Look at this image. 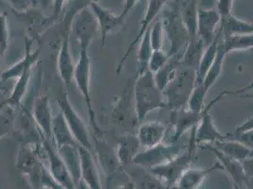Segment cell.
<instances>
[{"label": "cell", "instance_id": "cell-1", "mask_svg": "<svg viewBox=\"0 0 253 189\" xmlns=\"http://www.w3.org/2000/svg\"><path fill=\"white\" fill-rule=\"evenodd\" d=\"M133 97L139 124L144 122L148 114L154 110L167 107L163 91L155 82L154 74L149 69L135 75Z\"/></svg>", "mask_w": 253, "mask_h": 189}, {"label": "cell", "instance_id": "cell-2", "mask_svg": "<svg viewBox=\"0 0 253 189\" xmlns=\"http://www.w3.org/2000/svg\"><path fill=\"white\" fill-rule=\"evenodd\" d=\"M165 36L170 44L169 55L181 58L188 43L189 35L182 21L180 12V0H169L160 13Z\"/></svg>", "mask_w": 253, "mask_h": 189}, {"label": "cell", "instance_id": "cell-3", "mask_svg": "<svg viewBox=\"0 0 253 189\" xmlns=\"http://www.w3.org/2000/svg\"><path fill=\"white\" fill-rule=\"evenodd\" d=\"M196 77L197 71L195 69L180 63L176 76L163 90L167 107L171 111L187 106L196 86Z\"/></svg>", "mask_w": 253, "mask_h": 189}, {"label": "cell", "instance_id": "cell-4", "mask_svg": "<svg viewBox=\"0 0 253 189\" xmlns=\"http://www.w3.org/2000/svg\"><path fill=\"white\" fill-rule=\"evenodd\" d=\"M253 84L245 86L242 89L235 91H223L216 97L211 99V101L205 105L204 109L201 111V120L198 126L194 129V137L197 145H205V144H213L217 141H222L229 139L232 135L221 134L216 126L214 125L212 116L211 115V108L215 105L224 95L227 94H241L246 93V91L251 90L253 88Z\"/></svg>", "mask_w": 253, "mask_h": 189}, {"label": "cell", "instance_id": "cell-5", "mask_svg": "<svg viewBox=\"0 0 253 189\" xmlns=\"http://www.w3.org/2000/svg\"><path fill=\"white\" fill-rule=\"evenodd\" d=\"M74 82L84 97L85 103L88 109L90 118V124L93 129V134L98 135L103 133L102 129L97 125L95 119V111L92 104V96L90 92V82H91V59L88 53V49H81L78 62L76 63L74 71Z\"/></svg>", "mask_w": 253, "mask_h": 189}, {"label": "cell", "instance_id": "cell-6", "mask_svg": "<svg viewBox=\"0 0 253 189\" xmlns=\"http://www.w3.org/2000/svg\"><path fill=\"white\" fill-rule=\"evenodd\" d=\"M197 144L191 142L188 139V147L179 156H177L168 163L149 168L148 170L162 180L167 186L170 188H175L181 175L190 168L191 163L196 153Z\"/></svg>", "mask_w": 253, "mask_h": 189}, {"label": "cell", "instance_id": "cell-7", "mask_svg": "<svg viewBox=\"0 0 253 189\" xmlns=\"http://www.w3.org/2000/svg\"><path fill=\"white\" fill-rule=\"evenodd\" d=\"M57 103L78 144L94 154V146L89 134L88 127L71 104L67 93L63 91L62 93L58 94Z\"/></svg>", "mask_w": 253, "mask_h": 189}, {"label": "cell", "instance_id": "cell-8", "mask_svg": "<svg viewBox=\"0 0 253 189\" xmlns=\"http://www.w3.org/2000/svg\"><path fill=\"white\" fill-rule=\"evenodd\" d=\"M188 147V142L186 144L177 143H161L155 147L146 148L144 151L139 152L133 161V164L141 166L143 168H154L166 164L170 160L179 156Z\"/></svg>", "mask_w": 253, "mask_h": 189}, {"label": "cell", "instance_id": "cell-9", "mask_svg": "<svg viewBox=\"0 0 253 189\" xmlns=\"http://www.w3.org/2000/svg\"><path fill=\"white\" fill-rule=\"evenodd\" d=\"M133 84L126 87V90L118 97L114 108L112 118L118 126L126 130L125 133H132L133 130L138 129L137 115L135 111L134 97H133Z\"/></svg>", "mask_w": 253, "mask_h": 189}, {"label": "cell", "instance_id": "cell-10", "mask_svg": "<svg viewBox=\"0 0 253 189\" xmlns=\"http://www.w3.org/2000/svg\"><path fill=\"white\" fill-rule=\"evenodd\" d=\"M42 150L48 161V169L55 180L65 189H75L71 174L52 141L42 138Z\"/></svg>", "mask_w": 253, "mask_h": 189}, {"label": "cell", "instance_id": "cell-11", "mask_svg": "<svg viewBox=\"0 0 253 189\" xmlns=\"http://www.w3.org/2000/svg\"><path fill=\"white\" fill-rule=\"evenodd\" d=\"M169 1V0H148L146 13L144 15L143 20L141 22L137 35L134 37L132 42L129 44L128 47L126 48V52L123 55V57L121 58V60L119 61V63L117 64L116 70V73L117 75L121 73V71L124 67V64L126 63V60L128 59L129 55L132 53L133 49L137 47L138 44L140 43L141 39L145 35V33L149 30L151 25L157 19V16L161 13V11L164 9V7L167 5V3Z\"/></svg>", "mask_w": 253, "mask_h": 189}, {"label": "cell", "instance_id": "cell-12", "mask_svg": "<svg viewBox=\"0 0 253 189\" xmlns=\"http://www.w3.org/2000/svg\"><path fill=\"white\" fill-rule=\"evenodd\" d=\"M89 8L95 15L98 32L101 37V47H104L108 35L123 29L126 18L121 14L116 15L114 12L107 10L95 0L90 4Z\"/></svg>", "mask_w": 253, "mask_h": 189}, {"label": "cell", "instance_id": "cell-13", "mask_svg": "<svg viewBox=\"0 0 253 189\" xmlns=\"http://www.w3.org/2000/svg\"><path fill=\"white\" fill-rule=\"evenodd\" d=\"M201 113H196L188 109V107L171 111L170 123L173 128V134L168 143H177L189 131L198 126L201 120Z\"/></svg>", "mask_w": 253, "mask_h": 189}, {"label": "cell", "instance_id": "cell-14", "mask_svg": "<svg viewBox=\"0 0 253 189\" xmlns=\"http://www.w3.org/2000/svg\"><path fill=\"white\" fill-rule=\"evenodd\" d=\"M73 22L75 34L80 44V50L88 49L95 33L98 32V26L94 13L91 9L89 10V7L85 8L76 15Z\"/></svg>", "mask_w": 253, "mask_h": 189}, {"label": "cell", "instance_id": "cell-15", "mask_svg": "<svg viewBox=\"0 0 253 189\" xmlns=\"http://www.w3.org/2000/svg\"><path fill=\"white\" fill-rule=\"evenodd\" d=\"M221 21L220 13L213 9H200L198 11V38L207 47L216 37Z\"/></svg>", "mask_w": 253, "mask_h": 189}, {"label": "cell", "instance_id": "cell-16", "mask_svg": "<svg viewBox=\"0 0 253 189\" xmlns=\"http://www.w3.org/2000/svg\"><path fill=\"white\" fill-rule=\"evenodd\" d=\"M32 115L42 138L52 141V123L54 116L47 95L42 94L35 97L32 104Z\"/></svg>", "mask_w": 253, "mask_h": 189}, {"label": "cell", "instance_id": "cell-17", "mask_svg": "<svg viewBox=\"0 0 253 189\" xmlns=\"http://www.w3.org/2000/svg\"><path fill=\"white\" fill-rule=\"evenodd\" d=\"M70 30H63L60 51L57 59L58 72L63 83L71 84L74 81V71L76 63L70 48Z\"/></svg>", "mask_w": 253, "mask_h": 189}, {"label": "cell", "instance_id": "cell-18", "mask_svg": "<svg viewBox=\"0 0 253 189\" xmlns=\"http://www.w3.org/2000/svg\"><path fill=\"white\" fill-rule=\"evenodd\" d=\"M32 42L33 39H26L25 53L23 59L11 65V67L6 69L4 72H2L0 76L1 81L5 82L11 79H18L22 74L25 73L28 70L33 69V67L38 62L41 50L40 48L32 50Z\"/></svg>", "mask_w": 253, "mask_h": 189}, {"label": "cell", "instance_id": "cell-19", "mask_svg": "<svg viewBox=\"0 0 253 189\" xmlns=\"http://www.w3.org/2000/svg\"><path fill=\"white\" fill-rule=\"evenodd\" d=\"M129 180L133 183L135 189H175L167 186L162 180L153 175L148 169L132 164L124 168Z\"/></svg>", "mask_w": 253, "mask_h": 189}, {"label": "cell", "instance_id": "cell-20", "mask_svg": "<svg viewBox=\"0 0 253 189\" xmlns=\"http://www.w3.org/2000/svg\"><path fill=\"white\" fill-rule=\"evenodd\" d=\"M136 136L141 147L150 148L164 142L167 127L160 121H144L139 124Z\"/></svg>", "mask_w": 253, "mask_h": 189}, {"label": "cell", "instance_id": "cell-21", "mask_svg": "<svg viewBox=\"0 0 253 189\" xmlns=\"http://www.w3.org/2000/svg\"><path fill=\"white\" fill-rule=\"evenodd\" d=\"M201 148H203L205 150H208V151H210L215 155V157L217 158V160L220 163L223 169H225L232 176L235 186H237L239 188H242L243 185L245 183H247L248 178H247V176L244 172L242 164H241L240 161L235 160L233 158L224 154L223 152L218 150L217 148H215L211 144L201 145Z\"/></svg>", "mask_w": 253, "mask_h": 189}, {"label": "cell", "instance_id": "cell-22", "mask_svg": "<svg viewBox=\"0 0 253 189\" xmlns=\"http://www.w3.org/2000/svg\"><path fill=\"white\" fill-rule=\"evenodd\" d=\"M82 159V180L90 189H104L94 154L84 147H79Z\"/></svg>", "mask_w": 253, "mask_h": 189}, {"label": "cell", "instance_id": "cell-23", "mask_svg": "<svg viewBox=\"0 0 253 189\" xmlns=\"http://www.w3.org/2000/svg\"><path fill=\"white\" fill-rule=\"evenodd\" d=\"M140 147L136 134L125 133L119 138L116 150L118 161L122 168H126L133 164L134 159L139 153Z\"/></svg>", "mask_w": 253, "mask_h": 189}, {"label": "cell", "instance_id": "cell-24", "mask_svg": "<svg viewBox=\"0 0 253 189\" xmlns=\"http://www.w3.org/2000/svg\"><path fill=\"white\" fill-rule=\"evenodd\" d=\"M52 142L57 148L66 145L81 147L73 137L71 130L67 125L66 120L61 111H59V113H57V115L53 118Z\"/></svg>", "mask_w": 253, "mask_h": 189}, {"label": "cell", "instance_id": "cell-25", "mask_svg": "<svg viewBox=\"0 0 253 189\" xmlns=\"http://www.w3.org/2000/svg\"><path fill=\"white\" fill-rule=\"evenodd\" d=\"M217 169H223L219 162L213 164L211 168H189L181 175L175 189H198L207 175Z\"/></svg>", "mask_w": 253, "mask_h": 189}, {"label": "cell", "instance_id": "cell-26", "mask_svg": "<svg viewBox=\"0 0 253 189\" xmlns=\"http://www.w3.org/2000/svg\"><path fill=\"white\" fill-rule=\"evenodd\" d=\"M198 0H180L182 21L189 35V42L198 39Z\"/></svg>", "mask_w": 253, "mask_h": 189}, {"label": "cell", "instance_id": "cell-27", "mask_svg": "<svg viewBox=\"0 0 253 189\" xmlns=\"http://www.w3.org/2000/svg\"><path fill=\"white\" fill-rule=\"evenodd\" d=\"M79 147L66 145L57 148L71 174L75 186L82 180V159Z\"/></svg>", "mask_w": 253, "mask_h": 189}, {"label": "cell", "instance_id": "cell-28", "mask_svg": "<svg viewBox=\"0 0 253 189\" xmlns=\"http://www.w3.org/2000/svg\"><path fill=\"white\" fill-rule=\"evenodd\" d=\"M222 34L220 31L218 30L217 35L215 39L207 47H205L203 54L201 56V62L199 64V67L197 69V77H196V85L202 84L205 76L209 69L211 68L212 63L214 62L216 55H217V50L218 47L221 41Z\"/></svg>", "mask_w": 253, "mask_h": 189}, {"label": "cell", "instance_id": "cell-29", "mask_svg": "<svg viewBox=\"0 0 253 189\" xmlns=\"http://www.w3.org/2000/svg\"><path fill=\"white\" fill-rule=\"evenodd\" d=\"M219 31L223 38L233 34L253 33V23L239 19L231 13L221 17Z\"/></svg>", "mask_w": 253, "mask_h": 189}, {"label": "cell", "instance_id": "cell-30", "mask_svg": "<svg viewBox=\"0 0 253 189\" xmlns=\"http://www.w3.org/2000/svg\"><path fill=\"white\" fill-rule=\"evenodd\" d=\"M32 78V69L26 71L16 79V84L14 85L12 92L4 101L3 108L5 106H10L14 109L21 105L22 100L29 91V86Z\"/></svg>", "mask_w": 253, "mask_h": 189}, {"label": "cell", "instance_id": "cell-31", "mask_svg": "<svg viewBox=\"0 0 253 189\" xmlns=\"http://www.w3.org/2000/svg\"><path fill=\"white\" fill-rule=\"evenodd\" d=\"M215 148L220 150L224 154L233 158L238 161H243L246 158L250 156L251 149L246 147L240 141L237 139H226L222 141H217L213 144H211Z\"/></svg>", "mask_w": 253, "mask_h": 189}, {"label": "cell", "instance_id": "cell-32", "mask_svg": "<svg viewBox=\"0 0 253 189\" xmlns=\"http://www.w3.org/2000/svg\"><path fill=\"white\" fill-rule=\"evenodd\" d=\"M226 55H227V53L224 49L221 38V41H220L219 47H218V50H217V55H216V58H215L214 62L212 63L211 68L209 69V71L206 74L202 84H198V85H201L202 90L206 94L211 90V87L214 85V84L217 82L218 78L220 77L222 69H223V63L225 61Z\"/></svg>", "mask_w": 253, "mask_h": 189}, {"label": "cell", "instance_id": "cell-33", "mask_svg": "<svg viewBox=\"0 0 253 189\" xmlns=\"http://www.w3.org/2000/svg\"><path fill=\"white\" fill-rule=\"evenodd\" d=\"M223 47L226 53L253 49V33L233 34L222 37Z\"/></svg>", "mask_w": 253, "mask_h": 189}, {"label": "cell", "instance_id": "cell-34", "mask_svg": "<svg viewBox=\"0 0 253 189\" xmlns=\"http://www.w3.org/2000/svg\"><path fill=\"white\" fill-rule=\"evenodd\" d=\"M179 65H180V58L178 56H173V57H170L169 62L165 64L164 67H162L157 73L154 74L155 82L162 91L168 86V84L176 76Z\"/></svg>", "mask_w": 253, "mask_h": 189}, {"label": "cell", "instance_id": "cell-35", "mask_svg": "<svg viewBox=\"0 0 253 189\" xmlns=\"http://www.w3.org/2000/svg\"><path fill=\"white\" fill-rule=\"evenodd\" d=\"M138 45H139L137 51L138 69L136 74H140L143 73L144 71L148 69V62L153 53V48L150 43L149 30L145 33V35L143 36V38L141 39V41Z\"/></svg>", "mask_w": 253, "mask_h": 189}, {"label": "cell", "instance_id": "cell-36", "mask_svg": "<svg viewBox=\"0 0 253 189\" xmlns=\"http://www.w3.org/2000/svg\"><path fill=\"white\" fill-rule=\"evenodd\" d=\"M14 110L10 106H5L0 110V139L8 137L13 131Z\"/></svg>", "mask_w": 253, "mask_h": 189}, {"label": "cell", "instance_id": "cell-37", "mask_svg": "<svg viewBox=\"0 0 253 189\" xmlns=\"http://www.w3.org/2000/svg\"><path fill=\"white\" fill-rule=\"evenodd\" d=\"M149 33H150V43L151 47L154 50H162L163 46H164V38H165V32L163 29L162 22L158 18L156 19L154 23L151 25L149 29Z\"/></svg>", "mask_w": 253, "mask_h": 189}, {"label": "cell", "instance_id": "cell-38", "mask_svg": "<svg viewBox=\"0 0 253 189\" xmlns=\"http://www.w3.org/2000/svg\"><path fill=\"white\" fill-rule=\"evenodd\" d=\"M10 42V28L8 22V14L0 11V49L6 52Z\"/></svg>", "mask_w": 253, "mask_h": 189}, {"label": "cell", "instance_id": "cell-39", "mask_svg": "<svg viewBox=\"0 0 253 189\" xmlns=\"http://www.w3.org/2000/svg\"><path fill=\"white\" fill-rule=\"evenodd\" d=\"M169 59L170 56L169 53L165 52L163 49L154 50L148 62V69L153 74L157 73L159 70L169 62Z\"/></svg>", "mask_w": 253, "mask_h": 189}, {"label": "cell", "instance_id": "cell-40", "mask_svg": "<svg viewBox=\"0 0 253 189\" xmlns=\"http://www.w3.org/2000/svg\"><path fill=\"white\" fill-rule=\"evenodd\" d=\"M68 0H53L52 14L50 15L54 23L59 21L61 16L63 15V11L67 4Z\"/></svg>", "mask_w": 253, "mask_h": 189}, {"label": "cell", "instance_id": "cell-41", "mask_svg": "<svg viewBox=\"0 0 253 189\" xmlns=\"http://www.w3.org/2000/svg\"><path fill=\"white\" fill-rule=\"evenodd\" d=\"M12 8L14 12L28 11L33 6L32 0H6Z\"/></svg>", "mask_w": 253, "mask_h": 189}, {"label": "cell", "instance_id": "cell-42", "mask_svg": "<svg viewBox=\"0 0 253 189\" xmlns=\"http://www.w3.org/2000/svg\"><path fill=\"white\" fill-rule=\"evenodd\" d=\"M233 136V135H232ZM235 137V139H237L238 141H240L242 144H244L247 147H249L250 149L253 148V129L252 130H248L242 132L238 135L233 136Z\"/></svg>", "mask_w": 253, "mask_h": 189}, {"label": "cell", "instance_id": "cell-43", "mask_svg": "<svg viewBox=\"0 0 253 189\" xmlns=\"http://www.w3.org/2000/svg\"><path fill=\"white\" fill-rule=\"evenodd\" d=\"M234 0H217L216 10L220 13V16H226L232 13Z\"/></svg>", "mask_w": 253, "mask_h": 189}, {"label": "cell", "instance_id": "cell-44", "mask_svg": "<svg viewBox=\"0 0 253 189\" xmlns=\"http://www.w3.org/2000/svg\"><path fill=\"white\" fill-rule=\"evenodd\" d=\"M241 164L247 178L253 179V157L246 158L241 161Z\"/></svg>", "mask_w": 253, "mask_h": 189}, {"label": "cell", "instance_id": "cell-45", "mask_svg": "<svg viewBox=\"0 0 253 189\" xmlns=\"http://www.w3.org/2000/svg\"><path fill=\"white\" fill-rule=\"evenodd\" d=\"M252 129H253V116L249 117L246 121L243 122L241 125H239V126L237 127V128L235 129V132H234L232 135L235 136V135H238V134H240V133H242V132L248 131V130H252Z\"/></svg>", "mask_w": 253, "mask_h": 189}, {"label": "cell", "instance_id": "cell-46", "mask_svg": "<svg viewBox=\"0 0 253 189\" xmlns=\"http://www.w3.org/2000/svg\"><path fill=\"white\" fill-rule=\"evenodd\" d=\"M53 0H36V5L40 6L41 10H46L50 6H52Z\"/></svg>", "mask_w": 253, "mask_h": 189}, {"label": "cell", "instance_id": "cell-47", "mask_svg": "<svg viewBox=\"0 0 253 189\" xmlns=\"http://www.w3.org/2000/svg\"><path fill=\"white\" fill-rule=\"evenodd\" d=\"M113 189H135V187H134L133 183L129 180V181H127V182L124 183V184H120V185L116 186Z\"/></svg>", "mask_w": 253, "mask_h": 189}, {"label": "cell", "instance_id": "cell-48", "mask_svg": "<svg viewBox=\"0 0 253 189\" xmlns=\"http://www.w3.org/2000/svg\"><path fill=\"white\" fill-rule=\"evenodd\" d=\"M75 189H90L89 187L86 185L84 180H81L76 186H75Z\"/></svg>", "mask_w": 253, "mask_h": 189}, {"label": "cell", "instance_id": "cell-49", "mask_svg": "<svg viewBox=\"0 0 253 189\" xmlns=\"http://www.w3.org/2000/svg\"><path fill=\"white\" fill-rule=\"evenodd\" d=\"M239 97H242V98H251L253 99V94H248V93H244V94H238Z\"/></svg>", "mask_w": 253, "mask_h": 189}, {"label": "cell", "instance_id": "cell-50", "mask_svg": "<svg viewBox=\"0 0 253 189\" xmlns=\"http://www.w3.org/2000/svg\"><path fill=\"white\" fill-rule=\"evenodd\" d=\"M3 55H4V53L2 52V50L0 49V68H1V61H2ZM0 76H1V73H0Z\"/></svg>", "mask_w": 253, "mask_h": 189}, {"label": "cell", "instance_id": "cell-51", "mask_svg": "<svg viewBox=\"0 0 253 189\" xmlns=\"http://www.w3.org/2000/svg\"><path fill=\"white\" fill-rule=\"evenodd\" d=\"M249 157H253V148L251 149V152H250V156Z\"/></svg>", "mask_w": 253, "mask_h": 189}, {"label": "cell", "instance_id": "cell-52", "mask_svg": "<svg viewBox=\"0 0 253 189\" xmlns=\"http://www.w3.org/2000/svg\"><path fill=\"white\" fill-rule=\"evenodd\" d=\"M32 3H33V6H36V0H32Z\"/></svg>", "mask_w": 253, "mask_h": 189}, {"label": "cell", "instance_id": "cell-53", "mask_svg": "<svg viewBox=\"0 0 253 189\" xmlns=\"http://www.w3.org/2000/svg\"><path fill=\"white\" fill-rule=\"evenodd\" d=\"M234 189H241V188H239V187H237V186H235V185H234Z\"/></svg>", "mask_w": 253, "mask_h": 189}]
</instances>
